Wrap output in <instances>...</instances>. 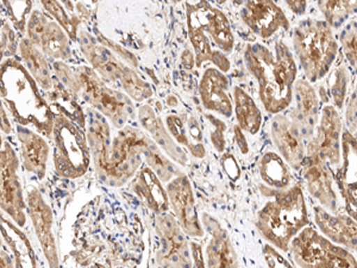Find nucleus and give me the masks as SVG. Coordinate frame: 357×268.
<instances>
[{
    "label": "nucleus",
    "mask_w": 357,
    "mask_h": 268,
    "mask_svg": "<svg viewBox=\"0 0 357 268\" xmlns=\"http://www.w3.org/2000/svg\"><path fill=\"white\" fill-rule=\"evenodd\" d=\"M289 251L293 262L299 267H357L350 251L310 225L291 241Z\"/></svg>",
    "instance_id": "423d86ee"
},
{
    "label": "nucleus",
    "mask_w": 357,
    "mask_h": 268,
    "mask_svg": "<svg viewBox=\"0 0 357 268\" xmlns=\"http://www.w3.org/2000/svg\"><path fill=\"white\" fill-rule=\"evenodd\" d=\"M353 72L349 65H340L325 77L324 84L317 89L323 105L331 104L338 111L344 107L349 98Z\"/></svg>",
    "instance_id": "393cba45"
},
{
    "label": "nucleus",
    "mask_w": 357,
    "mask_h": 268,
    "mask_svg": "<svg viewBox=\"0 0 357 268\" xmlns=\"http://www.w3.org/2000/svg\"><path fill=\"white\" fill-rule=\"evenodd\" d=\"M213 1H215V3H217V4L222 5V4H225V3H227V0H213Z\"/></svg>",
    "instance_id": "603ef678"
},
{
    "label": "nucleus",
    "mask_w": 357,
    "mask_h": 268,
    "mask_svg": "<svg viewBox=\"0 0 357 268\" xmlns=\"http://www.w3.org/2000/svg\"><path fill=\"white\" fill-rule=\"evenodd\" d=\"M244 1H245V0H232V3H234V5H236V6H242V5L244 4Z\"/></svg>",
    "instance_id": "3c124183"
},
{
    "label": "nucleus",
    "mask_w": 357,
    "mask_h": 268,
    "mask_svg": "<svg viewBox=\"0 0 357 268\" xmlns=\"http://www.w3.org/2000/svg\"><path fill=\"white\" fill-rule=\"evenodd\" d=\"M17 133L21 141L25 171L36 174L38 178H43L49 156V147L45 138L25 129L22 124L17 128Z\"/></svg>",
    "instance_id": "b1692460"
},
{
    "label": "nucleus",
    "mask_w": 357,
    "mask_h": 268,
    "mask_svg": "<svg viewBox=\"0 0 357 268\" xmlns=\"http://www.w3.org/2000/svg\"><path fill=\"white\" fill-rule=\"evenodd\" d=\"M6 11L18 30H23L29 15H31V0H3Z\"/></svg>",
    "instance_id": "4c0bfd02"
},
{
    "label": "nucleus",
    "mask_w": 357,
    "mask_h": 268,
    "mask_svg": "<svg viewBox=\"0 0 357 268\" xmlns=\"http://www.w3.org/2000/svg\"><path fill=\"white\" fill-rule=\"evenodd\" d=\"M36 84L26 67L15 59L3 62L1 94L13 116L22 126H33L42 134L50 135L55 116Z\"/></svg>",
    "instance_id": "20e7f679"
},
{
    "label": "nucleus",
    "mask_w": 357,
    "mask_h": 268,
    "mask_svg": "<svg viewBox=\"0 0 357 268\" xmlns=\"http://www.w3.org/2000/svg\"><path fill=\"white\" fill-rule=\"evenodd\" d=\"M340 42L348 65L357 75V21L351 20L341 29Z\"/></svg>",
    "instance_id": "f704fd0d"
},
{
    "label": "nucleus",
    "mask_w": 357,
    "mask_h": 268,
    "mask_svg": "<svg viewBox=\"0 0 357 268\" xmlns=\"http://www.w3.org/2000/svg\"><path fill=\"white\" fill-rule=\"evenodd\" d=\"M1 232L5 237V241L8 242L10 248L13 249V255L17 259L16 266H35V260H33V251L29 244L28 241L25 239L17 228L13 227V224L8 221L1 220Z\"/></svg>",
    "instance_id": "473e14b6"
},
{
    "label": "nucleus",
    "mask_w": 357,
    "mask_h": 268,
    "mask_svg": "<svg viewBox=\"0 0 357 268\" xmlns=\"http://www.w3.org/2000/svg\"><path fill=\"white\" fill-rule=\"evenodd\" d=\"M57 173L65 178H79L89 166V149L82 131L65 114H55L53 128Z\"/></svg>",
    "instance_id": "0eeeda50"
},
{
    "label": "nucleus",
    "mask_w": 357,
    "mask_h": 268,
    "mask_svg": "<svg viewBox=\"0 0 357 268\" xmlns=\"http://www.w3.org/2000/svg\"><path fill=\"white\" fill-rule=\"evenodd\" d=\"M192 251H193V256H195V266L203 267L205 262H204L203 259H202V251H200L199 246H198V244H192Z\"/></svg>",
    "instance_id": "49530a36"
},
{
    "label": "nucleus",
    "mask_w": 357,
    "mask_h": 268,
    "mask_svg": "<svg viewBox=\"0 0 357 268\" xmlns=\"http://www.w3.org/2000/svg\"><path fill=\"white\" fill-rule=\"evenodd\" d=\"M310 195L325 210L337 214L340 210V195L335 188L333 170L328 163L318 158H305L301 166Z\"/></svg>",
    "instance_id": "2eb2a0df"
},
{
    "label": "nucleus",
    "mask_w": 357,
    "mask_h": 268,
    "mask_svg": "<svg viewBox=\"0 0 357 268\" xmlns=\"http://www.w3.org/2000/svg\"><path fill=\"white\" fill-rule=\"evenodd\" d=\"M242 131H243L241 129L240 126H235V141L238 144V147H240L241 151H243V153H247V141H245V137L242 134Z\"/></svg>",
    "instance_id": "a18cd8bd"
},
{
    "label": "nucleus",
    "mask_w": 357,
    "mask_h": 268,
    "mask_svg": "<svg viewBox=\"0 0 357 268\" xmlns=\"http://www.w3.org/2000/svg\"><path fill=\"white\" fill-rule=\"evenodd\" d=\"M262 192L272 200L259 212L256 228L272 246L289 252L291 241L310 224L301 185L293 184L284 190L268 186Z\"/></svg>",
    "instance_id": "7ed1b4c3"
},
{
    "label": "nucleus",
    "mask_w": 357,
    "mask_h": 268,
    "mask_svg": "<svg viewBox=\"0 0 357 268\" xmlns=\"http://www.w3.org/2000/svg\"><path fill=\"white\" fill-rule=\"evenodd\" d=\"M264 256H266L268 266H272V267H280V266L281 267H292V264L286 260V259H284L271 246H267V247L264 248Z\"/></svg>",
    "instance_id": "37998d69"
},
{
    "label": "nucleus",
    "mask_w": 357,
    "mask_h": 268,
    "mask_svg": "<svg viewBox=\"0 0 357 268\" xmlns=\"http://www.w3.org/2000/svg\"><path fill=\"white\" fill-rule=\"evenodd\" d=\"M208 118L213 122L215 126V133L212 135V142L213 146L215 147V149L222 153L225 148V138H224V131H225V126L223 122H220L218 119H215L213 116H208Z\"/></svg>",
    "instance_id": "79ce46f5"
},
{
    "label": "nucleus",
    "mask_w": 357,
    "mask_h": 268,
    "mask_svg": "<svg viewBox=\"0 0 357 268\" xmlns=\"http://www.w3.org/2000/svg\"><path fill=\"white\" fill-rule=\"evenodd\" d=\"M77 94L93 105L100 114L110 118L117 128L126 126L128 118L134 114L129 98L102 84L97 74L85 66L77 69Z\"/></svg>",
    "instance_id": "1a4fd4ad"
},
{
    "label": "nucleus",
    "mask_w": 357,
    "mask_h": 268,
    "mask_svg": "<svg viewBox=\"0 0 357 268\" xmlns=\"http://www.w3.org/2000/svg\"><path fill=\"white\" fill-rule=\"evenodd\" d=\"M343 121L340 111L331 104L321 107L314 134L306 142V158H318L328 163L333 172L342 165Z\"/></svg>",
    "instance_id": "9d476101"
},
{
    "label": "nucleus",
    "mask_w": 357,
    "mask_h": 268,
    "mask_svg": "<svg viewBox=\"0 0 357 268\" xmlns=\"http://www.w3.org/2000/svg\"><path fill=\"white\" fill-rule=\"evenodd\" d=\"M28 38L41 49L47 57L68 60L72 57L68 34L57 22L35 10L28 21Z\"/></svg>",
    "instance_id": "f8f14e48"
},
{
    "label": "nucleus",
    "mask_w": 357,
    "mask_h": 268,
    "mask_svg": "<svg viewBox=\"0 0 357 268\" xmlns=\"http://www.w3.org/2000/svg\"><path fill=\"white\" fill-rule=\"evenodd\" d=\"M62 4L65 5L66 8L70 11V13H74V4L72 3V0H60Z\"/></svg>",
    "instance_id": "8fccbe9b"
},
{
    "label": "nucleus",
    "mask_w": 357,
    "mask_h": 268,
    "mask_svg": "<svg viewBox=\"0 0 357 268\" xmlns=\"http://www.w3.org/2000/svg\"><path fill=\"white\" fill-rule=\"evenodd\" d=\"M174 1H178V0H174Z\"/></svg>",
    "instance_id": "864d4df0"
},
{
    "label": "nucleus",
    "mask_w": 357,
    "mask_h": 268,
    "mask_svg": "<svg viewBox=\"0 0 357 268\" xmlns=\"http://www.w3.org/2000/svg\"><path fill=\"white\" fill-rule=\"evenodd\" d=\"M294 16L303 17L307 13L309 0H282Z\"/></svg>",
    "instance_id": "c03bdc74"
},
{
    "label": "nucleus",
    "mask_w": 357,
    "mask_h": 268,
    "mask_svg": "<svg viewBox=\"0 0 357 268\" xmlns=\"http://www.w3.org/2000/svg\"><path fill=\"white\" fill-rule=\"evenodd\" d=\"M131 190L136 193L139 200L146 204V207L155 214H163L168 211L169 207V197L165 191L161 180L151 168L146 167L138 173L131 185Z\"/></svg>",
    "instance_id": "5701e85b"
},
{
    "label": "nucleus",
    "mask_w": 357,
    "mask_h": 268,
    "mask_svg": "<svg viewBox=\"0 0 357 268\" xmlns=\"http://www.w3.org/2000/svg\"><path fill=\"white\" fill-rule=\"evenodd\" d=\"M206 227L212 234L211 242L207 246L206 256L208 267H231L237 266L231 242L223 229L215 220H206Z\"/></svg>",
    "instance_id": "bb28decb"
},
{
    "label": "nucleus",
    "mask_w": 357,
    "mask_h": 268,
    "mask_svg": "<svg viewBox=\"0 0 357 268\" xmlns=\"http://www.w3.org/2000/svg\"><path fill=\"white\" fill-rule=\"evenodd\" d=\"M123 89H126V94H129L132 99L137 102L146 100L153 96V89L148 82H144L142 77H138L132 69L126 67L121 80Z\"/></svg>",
    "instance_id": "c9c22d12"
},
{
    "label": "nucleus",
    "mask_w": 357,
    "mask_h": 268,
    "mask_svg": "<svg viewBox=\"0 0 357 268\" xmlns=\"http://www.w3.org/2000/svg\"><path fill=\"white\" fill-rule=\"evenodd\" d=\"M18 160L8 142L1 148V207L13 217L18 227H24L25 203L20 179L17 177Z\"/></svg>",
    "instance_id": "4468645a"
},
{
    "label": "nucleus",
    "mask_w": 357,
    "mask_h": 268,
    "mask_svg": "<svg viewBox=\"0 0 357 268\" xmlns=\"http://www.w3.org/2000/svg\"><path fill=\"white\" fill-rule=\"evenodd\" d=\"M158 234L163 241L158 254V264L162 266H190V252L181 224L168 212L160 214L156 222Z\"/></svg>",
    "instance_id": "a211bd4d"
},
{
    "label": "nucleus",
    "mask_w": 357,
    "mask_h": 268,
    "mask_svg": "<svg viewBox=\"0 0 357 268\" xmlns=\"http://www.w3.org/2000/svg\"><path fill=\"white\" fill-rule=\"evenodd\" d=\"M167 193L183 232L195 239L203 237V228L195 210V195L186 175L178 174L172 179L167 185Z\"/></svg>",
    "instance_id": "f3484780"
},
{
    "label": "nucleus",
    "mask_w": 357,
    "mask_h": 268,
    "mask_svg": "<svg viewBox=\"0 0 357 268\" xmlns=\"http://www.w3.org/2000/svg\"><path fill=\"white\" fill-rule=\"evenodd\" d=\"M20 49H21V55L25 67L28 69L29 73L31 74L33 79L36 80L37 84L45 91L52 89L54 86V80L50 73V68L45 60V53L36 45H33L29 38L22 40Z\"/></svg>",
    "instance_id": "7c9ffc66"
},
{
    "label": "nucleus",
    "mask_w": 357,
    "mask_h": 268,
    "mask_svg": "<svg viewBox=\"0 0 357 268\" xmlns=\"http://www.w3.org/2000/svg\"><path fill=\"white\" fill-rule=\"evenodd\" d=\"M333 30L325 20L317 18H305L293 28V54L312 84L325 79L340 54Z\"/></svg>",
    "instance_id": "39448f33"
},
{
    "label": "nucleus",
    "mask_w": 357,
    "mask_h": 268,
    "mask_svg": "<svg viewBox=\"0 0 357 268\" xmlns=\"http://www.w3.org/2000/svg\"><path fill=\"white\" fill-rule=\"evenodd\" d=\"M313 214L321 234L345 249L357 253L356 220L349 216L336 215L321 207H314Z\"/></svg>",
    "instance_id": "aec40b11"
},
{
    "label": "nucleus",
    "mask_w": 357,
    "mask_h": 268,
    "mask_svg": "<svg viewBox=\"0 0 357 268\" xmlns=\"http://www.w3.org/2000/svg\"><path fill=\"white\" fill-rule=\"evenodd\" d=\"M186 16L197 67L210 61L227 73L231 68V62L227 55L234 52L235 36L227 15L208 0H199L195 4L187 3Z\"/></svg>",
    "instance_id": "f03ea898"
},
{
    "label": "nucleus",
    "mask_w": 357,
    "mask_h": 268,
    "mask_svg": "<svg viewBox=\"0 0 357 268\" xmlns=\"http://www.w3.org/2000/svg\"><path fill=\"white\" fill-rule=\"evenodd\" d=\"M271 138L284 161L299 171L306 158V141L289 114H274L271 121Z\"/></svg>",
    "instance_id": "dca6fc26"
},
{
    "label": "nucleus",
    "mask_w": 357,
    "mask_h": 268,
    "mask_svg": "<svg viewBox=\"0 0 357 268\" xmlns=\"http://www.w3.org/2000/svg\"><path fill=\"white\" fill-rule=\"evenodd\" d=\"M87 138H89L94 166L97 168L99 175H102L109 163L111 147H112L110 126L104 117V114L89 111Z\"/></svg>",
    "instance_id": "4be33fe9"
},
{
    "label": "nucleus",
    "mask_w": 357,
    "mask_h": 268,
    "mask_svg": "<svg viewBox=\"0 0 357 268\" xmlns=\"http://www.w3.org/2000/svg\"><path fill=\"white\" fill-rule=\"evenodd\" d=\"M153 141L132 126H124L114 138L106 170L100 177L111 186H122L142 163L144 151Z\"/></svg>",
    "instance_id": "6e6552de"
},
{
    "label": "nucleus",
    "mask_w": 357,
    "mask_h": 268,
    "mask_svg": "<svg viewBox=\"0 0 357 268\" xmlns=\"http://www.w3.org/2000/svg\"><path fill=\"white\" fill-rule=\"evenodd\" d=\"M244 65L257 82V94L268 114H282L292 105L298 79V64L292 50L281 38L273 45L249 43L244 49Z\"/></svg>",
    "instance_id": "f257e3e1"
},
{
    "label": "nucleus",
    "mask_w": 357,
    "mask_h": 268,
    "mask_svg": "<svg viewBox=\"0 0 357 268\" xmlns=\"http://www.w3.org/2000/svg\"><path fill=\"white\" fill-rule=\"evenodd\" d=\"M138 117L142 123L143 128L151 133L155 142L158 143L167 154L180 165H186L187 156L185 151L171 137V133L167 131L166 126L156 116L151 105L141 106L138 110Z\"/></svg>",
    "instance_id": "a878e982"
},
{
    "label": "nucleus",
    "mask_w": 357,
    "mask_h": 268,
    "mask_svg": "<svg viewBox=\"0 0 357 268\" xmlns=\"http://www.w3.org/2000/svg\"><path fill=\"white\" fill-rule=\"evenodd\" d=\"M167 128L168 131L173 135L176 142L180 144L186 146L190 151L192 149V143L190 142V136L187 135L186 126H185V121L178 118L176 114H169L166 118Z\"/></svg>",
    "instance_id": "58836bf2"
},
{
    "label": "nucleus",
    "mask_w": 357,
    "mask_h": 268,
    "mask_svg": "<svg viewBox=\"0 0 357 268\" xmlns=\"http://www.w3.org/2000/svg\"><path fill=\"white\" fill-rule=\"evenodd\" d=\"M74 1L77 4L79 11H82V5L84 8H87L91 11V8H93V5L97 4L98 0H74Z\"/></svg>",
    "instance_id": "de8ad7c7"
},
{
    "label": "nucleus",
    "mask_w": 357,
    "mask_h": 268,
    "mask_svg": "<svg viewBox=\"0 0 357 268\" xmlns=\"http://www.w3.org/2000/svg\"><path fill=\"white\" fill-rule=\"evenodd\" d=\"M293 104L294 107L289 111V117L307 142L316 131L323 103L316 87L306 77L296 79L293 89Z\"/></svg>",
    "instance_id": "ddd939ff"
},
{
    "label": "nucleus",
    "mask_w": 357,
    "mask_h": 268,
    "mask_svg": "<svg viewBox=\"0 0 357 268\" xmlns=\"http://www.w3.org/2000/svg\"><path fill=\"white\" fill-rule=\"evenodd\" d=\"M144 158L161 181L169 183L172 179L178 175V171H176L174 166L158 151L154 142L144 151Z\"/></svg>",
    "instance_id": "72a5a7b5"
},
{
    "label": "nucleus",
    "mask_w": 357,
    "mask_h": 268,
    "mask_svg": "<svg viewBox=\"0 0 357 268\" xmlns=\"http://www.w3.org/2000/svg\"><path fill=\"white\" fill-rule=\"evenodd\" d=\"M230 82L220 69L208 67L200 82L199 94L206 110L230 118L234 114V98L230 94Z\"/></svg>",
    "instance_id": "6ab92c4d"
},
{
    "label": "nucleus",
    "mask_w": 357,
    "mask_h": 268,
    "mask_svg": "<svg viewBox=\"0 0 357 268\" xmlns=\"http://www.w3.org/2000/svg\"><path fill=\"white\" fill-rule=\"evenodd\" d=\"M240 16L244 25L264 41L291 29L289 17L274 0H245Z\"/></svg>",
    "instance_id": "9b49d317"
},
{
    "label": "nucleus",
    "mask_w": 357,
    "mask_h": 268,
    "mask_svg": "<svg viewBox=\"0 0 357 268\" xmlns=\"http://www.w3.org/2000/svg\"><path fill=\"white\" fill-rule=\"evenodd\" d=\"M289 167L275 151H266L259 163L261 178L268 186L276 190H284L296 184Z\"/></svg>",
    "instance_id": "cd10ccee"
},
{
    "label": "nucleus",
    "mask_w": 357,
    "mask_h": 268,
    "mask_svg": "<svg viewBox=\"0 0 357 268\" xmlns=\"http://www.w3.org/2000/svg\"><path fill=\"white\" fill-rule=\"evenodd\" d=\"M317 5L333 29H342L357 16V0H317Z\"/></svg>",
    "instance_id": "2f4dec72"
},
{
    "label": "nucleus",
    "mask_w": 357,
    "mask_h": 268,
    "mask_svg": "<svg viewBox=\"0 0 357 268\" xmlns=\"http://www.w3.org/2000/svg\"><path fill=\"white\" fill-rule=\"evenodd\" d=\"M345 126L347 129L355 134L357 131V84L349 94L345 109Z\"/></svg>",
    "instance_id": "ea45409f"
},
{
    "label": "nucleus",
    "mask_w": 357,
    "mask_h": 268,
    "mask_svg": "<svg viewBox=\"0 0 357 268\" xmlns=\"http://www.w3.org/2000/svg\"><path fill=\"white\" fill-rule=\"evenodd\" d=\"M1 52L4 53V50L10 54L16 52V34L13 31V28L6 23L3 22V30H1Z\"/></svg>",
    "instance_id": "a19ab883"
},
{
    "label": "nucleus",
    "mask_w": 357,
    "mask_h": 268,
    "mask_svg": "<svg viewBox=\"0 0 357 268\" xmlns=\"http://www.w3.org/2000/svg\"><path fill=\"white\" fill-rule=\"evenodd\" d=\"M342 163L338 170L342 177L338 180V187L344 195H353L357 191V138L345 129L342 135Z\"/></svg>",
    "instance_id": "c756f323"
},
{
    "label": "nucleus",
    "mask_w": 357,
    "mask_h": 268,
    "mask_svg": "<svg viewBox=\"0 0 357 268\" xmlns=\"http://www.w3.org/2000/svg\"><path fill=\"white\" fill-rule=\"evenodd\" d=\"M29 211L31 215L33 227L36 230L38 240L41 242L45 258L48 259L49 265L56 267L57 251L53 235V212L42 198L41 193L37 190H33L28 195Z\"/></svg>",
    "instance_id": "412c9836"
},
{
    "label": "nucleus",
    "mask_w": 357,
    "mask_h": 268,
    "mask_svg": "<svg viewBox=\"0 0 357 268\" xmlns=\"http://www.w3.org/2000/svg\"><path fill=\"white\" fill-rule=\"evenodd\" d=\"M43 8L47 13L53 16L54 20H56L57 23L65 29L70 38L75 40L77 36V22L73 21L70 17L66 13L65 8L62 6L60 0H41Z\"/></svg>",
    "instance_id": "e433bc0d"
},
{
    "label": "nucleus",
    "mask_w": 357,
    "mask_h": 268,
    "mask_svg": "<svg viewBox=\"0 0 357 268\" xmlns=\"http://www.w3.org/2000/svg\"><path fill=\"white\" fill-rule=\"evenodd\" d=\"M1 122H3V131H5V134H8L11 131V124L8 122V116L4 112V106L1 107Z\"/></svg>",
    "instance_id": "09e8293b"
},
{
    "label": "nucleus",
    "mask_w": 357,
    "mask_h": 268,
    "mask_svg": "<svg viewBox=\"0 0 357 268\" xmlns=\"http://www.w3.org/2000/svg\"><path fill=\"white\" fill-rule=\"evenodd\" d=\"M234 104L236 119L241 129L248 134H259L264 123V116L252 96L248 94L245 89L240 86H235Z\"/></svg>",
    "instance_id": "c85d7f7f"
}]
</instances>
